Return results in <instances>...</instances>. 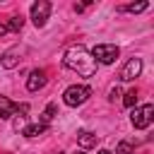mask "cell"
I'll list each match as a JSON object with an SVG mask.
<instances>
[{
  "instance_id": "e0dca14e",
  "label": "cell",
  "mask_w": 154,
  "mask_h": 154,
  "mask_svg": "<svg viewBox=\"0 0 154 154\" xmlns=\"http://www.w3.org/2000/svg\"><path fill=\"white\" fill-rule=\"evenodd\" d=\"M116 96H120V89H118V87L111 89V101H116Z\"/></svg>"
},
{
  "instance_id": "7402d4cb",
  "label": "cell",
  "mask_w": 154,
  "mask_h": 154,
  "mask_svg": "<svg viewBox=\"0 0 154 154\" xmlns=\"http://www.w3.org/2000/svg\"><path fill=\"white\" fill-rule=\"evenodd\" d=\"M58 154H60V152H58Z\"/></svg>"
},
{
  "instance_id": "8992f818",
  "label": "cell",
  "mask_w": 154,
  "mask_h": 154,
  "mask_svg": "<svg viewBox=\"0 0 154 154\" xmlns=\"http://www.w3.org/2000/svg\"><path fill=\"white\" fill-rule=\"evenodd\" d=\"M48 14H51V2L48 0H38V2L31 5V22L36 26H46Z\"/></svg>"
},
{
  "instance_id": "ffe728a7",
  "label": "cell",
  "mask_w": 154,
  "mask_h": 154,
  "mask_svg": "<svg viewBox=\"0 0 154 154\" xmlns=\"http://www.w3.org/2000/svg\"><path fill=\"white\" fill-rule=\"evenodd\" d=\"M99 154H111V152H108V149H101V152H99Z\"/></svg>"
},
{
  "instance_id": "8fae6325",
  "label": "cell",
  "mask_w": 154,
  "mask_h": 154,
  "mask_svg": "<svg viewBox=\"0 0 154 154\" xmlns=\"http://www.w3.org/2000/svg\"><path fill=\"white\" fill-rule=\"evenodd\" d=\"M48 130V125H41V123H34V125H24V137H38V135H43Z\"/></svg>"
},
{
  "instance_id": "52a82bcc",
  "label": "cell",
  "mask_w": 154,
  "mask_h": 154,
  "mask_svg": "<svg viewBox=\"0 0 154 154\" xmlns=\"http://www.w3.org/2000/svg\"><path fill=\"white\" fill-rule=\"evenodd\" d=\"M140 72H142V60H140V58H130V60L123 65V70H120L118 79H120V82H132Z\"/></svg>"
},
{
  "instance_id": "6da1fadb",
  "label": "cell",
  "mask_w": 154,
  "mask_h": 154,
  "mask_svg": "<svg viewBox=\"0 0 154 154\" xmlns=\"http://www.w3.org/2000/svg\"><path fill=\"white\" fill-rule=\"evenodd\" d=\"M63 63H65L67 70H72V72H77V75H82V77H94V75H96V67H99L96 60L91 58V53H89L82 43L67 48L65 55H63Z\"/></svg>"
},
{
  "instance_id": "2e32d148",
  "label": "cell",
  "mask_w": 154,
  "mask_h": 154,
  "mask_svg": "<svg viewBox=\"0 0 154 154\" xmlns=\"http://www.w3.org/2000/svg\"><path fill=\"white\" fill-rule=\"evenodd\" d=\"M123 103H125L128 108H132V106L137 103V89H130V91H125V99H123Z\"/></svg>"
},
{
  "instance_id": "4fadbf2b",
  "label": "cell",
  "mask_w": 154,
  "mask_h": 154,
  "mask_svg": "<svg viewBox=\"0 0 154 154\" xmlns=\"http://www.w3.org/2000/svg\"><path fill=\"white\" fill-rule=\"evenodd\" d=\"M55 111H58V108H55V103H51V106H48V108H46V111L41 113V120H38V123H41V125H48V123L53 120Z\"/></svg>"
},
{
  "instance_id": "5bb4252c",
  "label": "cell",
  "mask_w": 154,
  "mask_h": 154,
  "mask_svg": "<svg viewBox=\"0 0 154 154\" xmlns=\"http://www.w3.org/2000/svg\"><path fill=\"white\" fill-rule=\"evenodd\" d=\"M24 26V17L22 14H17V17H12L10 22H7V31H19Z\"/></svg>"
},
{
  "instance_id": "44dd1931",
  "label": "cell",
  "mask_w": 154,
  "mask_h": 154,
  "mask_svg": "<svg viewBox=\"0 0 154 154\" xmlns=\"http://www.w3.org/2000/svg\"><path fill=\"white\" fill-rule=\"evenodd\" d=\"M75 154H87V152H75Z\"/></svg>"
},
{
  "instance_id": "7c38bea8",
  "label": "cell",
  "mask_w": 154,
  "mask_h": 154,
  "mask_svg": "<svg viewBox=\"0 0 154 154\" xmlns=\"http://www.w3.org/2000/svg\"><path fill=\"white\" fill-rule=\"evenodd\" d=\"M149 7V2H130V5H125V7H120L123 12H132V14H137V12H144Z\"/></svg>"
},
{
  "instance_id": "3957f363",
  "label": "cell",
  "mask_w": 154,
  "mask_h": 154,
  "mask_svg": "<svg viewBox=\"0 0 154 154\" xmlns=\"http://www.w3.org/2000/svg\"><path fill=\"white\" fill-rule=\"evenodd\" d=\"M89 96H91V89H89L87 84H72V87L65 89L63 101H65L67 106H82Z\"/></svg>"
},
{
  "instance_id": "ba28073f",
  "label": "cell",
  "mask_w": 154,
  "mask_h": 154,
  "mask_svg": "<svg viewBox=\"0 0 154 154\" xmlns=\"http://www.w3.org/2000/svg\"><path fill=\"white\" fill-rule=\"evenodd\" d=\"M46 72L43 70H31L29 72V79H26V89L29 91H38V89H43L46 87Z\"/></svg>"
},
{
  "instance_id": "277c9868",
  "label": "cell",
  "mask_w": 154,
  "mask_h": 154,
  "mask_svg": "<svg viewBox=\"0 0 154 154\" xmlns=\"http://www.w3.org/2000/svg\"><path fill=\"white\" fill-rule=\"evenodd\" d=\"M130 120H132V125H135L137 130L149 128V125H152V120H154V106H152V103H144V106L135 108V111H132V116H130Z\"/></svg>"
},
{
  "instance_id": "9c48e42d",
  "label": "cell",
  "mask_w": 154,
  "mask_h": 154,
  "mask_svg": "<svg viewBox=\"0 0 154 154\" xmlns=\"http://www.w3.org/2000/svg\"><path fill=\"white\" fill-rule=\"evenodd\" d=\"M17 63H19V48H10V51H5L2 58H0V65L7 67V70L17 67Z\"/></svg>"
},
{
  "instance_id": "7a4b0ae2",
  "label": "cell",
  "mask_w": 154,
  "mask_h": 154,
  "mask_svg": "<svg viewBox=\"0 0 154 154\" xmlns=\"http://www.w3.org/2000/svg\"><path fill=\"white\" fill-rule=\"evenodd\" d=\"M118 55H120V51H118L116 43H96L94 51H91V58L96 60V65L99 63L101 65H113L118 60Z\"/></svg>"
},
{
  "instance_id": "30bf717a",
  "label": "cell",
  "mask_w": 154,
  "mask_h": 154,
  "mask_svg": "<svg viewBox=\"0 0 154 154\" xmlns=\"http://www.w3.org/2000/svg\"><path fill=\"white\" fill-rule=\"evenodd\" d=\"M96 140H99V135H94L91 130H79V132H77V142H79L82 147H94Z\"/></svg>"
},
{
  "instance_id": "d6986e66",
  "label": "cell",
  "mask_w": 154,
  "mask_h": 154,
  "mask_svg": "<svg viewBox=\"0 0 154 154\" xmlns=\"http://www.w3.org/2000/svg\"><path fill=\"white\" fill-rule=\"evenodd\" d=\"M7 34V24H0V36H5Z\"/></svg>"
},
{
  "instance_id": "5b68a950",
  "label": "cell",
  "mask_w": 154,
  "mask_h": 154,
  "mask_svg": "<svg viewBox=\"0 0 154 154\" xmlns=\"http://www.w3.org/2000/svg\"><path fill=\"white\" fill-rule=\"evenodd\" d=\"M26 111H29V103H14L7 96H0V118H12L14 113H19V118H24Z\"/></svg>"
},
{
  "instance_id": "9a60e30c",
  "label": "cell",
  "mask_w": 154,
  "mask_h": 154,
  "mask_svg": "<svg viewBox=\"0 0 154 154\" xmlns=\"http://www.w3.org/2000/svg\"><path fill=\"white\" fill-rule=\"evenodd\" d=\"M116 154H135V147H132V142H128V140L118 142V149H116Z\"/></svg>"
},
{
  "instance_id": "ac0fdd59",
  "label": "cell",
  "mask_w": 154,
  "mask_h": 154,
  "mask_svg": "<svg viewBox=\"0 0 154 154\" xmlns=\"http://www.w3.org/2000/svg\"><path fill=\"white\" fill-rule=\"evenodd\" d=\"M19 128L24 130V118H17V120H14V130H19Z\"/></svg>"
}]
</instances>
